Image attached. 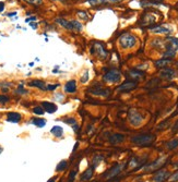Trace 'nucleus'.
I'll return each instance as SVG.
<instances>
[{
    "label": "nucleus",
    "instance_id": "obj_39",
    "mask_svg": "<svg viewBox=\"0 0 178 182\" xmlns=\"http://www.w3.org/2000/svg\"><path fill=\"white\" fill-rule=\"evenodd\" d=\"M66 123H69V124H75V119L71 118V119H67V120H64Z\"/></svg>",
    "mask_w": 178,
    "mask_h": 182
},
{
    "label": "nucleus",
    "instance_id": "obj_21",
    "mask_svg": "<svg viewBox=\"0 0 178 182\" xmlns=\"http://www.w3.org/2000/svg\"><path fill=\"white\" fill-rule=\"evenodd\" d=\"M68 161L67 160H61L60 163L57 165V167H56V171L57 172H59V171H64V170H66L67 168H68Z\"/></svg>",
    "mask_w": 178,
    "mask_h": 182
},
{
    "label": "nucleus",
    "instance_id": "obj_19",
    "mask_svg": "<svg viewBox=\"0 0 178 182\" xmlns=\"http://www.w3.org/2000/svg\"><path fill=\"white\" fill-rule=\"evenodd\" d=\"M95 50L97 52V55H99L101 58H106V56H107V52L104 49L103 46L96 44V45H95Z\"/></svg>",
    "mask_w": 178,
    "mask_h": 182
},
{
    "label": "nucleus",
    "instance_id": "obj_10",
    "mask_svg": "<svg viewBox=\"0 0 178 182\" xmlns=\"http://www.w3.org/2000/svg\"><path fill=\"white\" fill-rule=\"evenodd\" d=\"M42 107H43V109L45 110L46 112H48V114H54L57 110V106L53 103H49V101H43V103H42Z\"/></svg>",
    "mask_w": 178,
    "mask_h": 182
},
{
    "label": "nucleus",
    "instance_id": "obj_5",
    "mask_svg": "<svg viewBox=\"0 0 178 182\" xmlns=\"http://www.w3.org/2000/svg\"><path fill=\"white\" fill-rule=\"evenodd\" d=\"M166 160H167L166 157H160L159 159H156L155 161H153L152 164L145 166V167L143 168V170L144 171H153V170H159L160 168H161L162 166L166 163Z\"/></svg>",
    "mask_w": 178,
    "mask_h": 182
},
{
    "label": "nucleus",
    "instance_id": "obj_8",
    "mask_svg": "<svg viewBox=\"0 0 178 182\" xmlns=\"http://www.w3.org/2000/svg\"><path fill=\"white\" fill-rule=\"evenodd\" d=\"M137 87V83L135 81H128V82H125L124 84L117 87V92H129V91L133 90V88Z\"/></svg>",
    "mask_w": 178,
    "mask_h": 182
},
{
    "label": "nucleus",
    "instance_id": "obj_13",
    "mask_svg": "<svg viewBox=\"0 0 178 182\" xmlns=\"http://www.w3.org/2000/svg\"><path fill=\"white\" fill-rule=\"evenodd\" d=\"M93 174H94V167L92 166V167H89L88 169L82 174L80 179H81V181H89L90 179H92Z\"/></svg>",
    "mask_w": 178,
    "mask_h": 182
},
{
    "label": "nucleus",
    "instance_id": "obj_43",
    "mask_svg": "<svg viewBox=\"0 0 178 182\" xmlns=\"http://www.w3.org/2000/svg\"><path fill=\"white\" fill-rule=\"evenodd\" d=\"M73 130H74L75 132H78V131H79V126H78L77 124H73Z\"/></svg>",
    "mask_w": 178,
    "mask_h": 182
},
{
    "label": "nucleus",
    "instance_id": "obj_24",
    "mask_svg": "<svg viewBox=\"0 0 178 182\" xmlns=\"http://www.w3.org/2000/svg\"><path fill=\"white\" fill-rule=\"evenodd\" d=\"M152 32L153 33H170V30L165 27V26H157V27L152 28Z\"/></svg>",
    "mask_w": 178,
    "mask_h": 182
},
{
    "label": "nucleus",
    "instance_id": "obj_31",
    "mask_svg": "<svg viewBox=\"0 0 178 182\" xmlns=\"http://www.w3.org/2000/svg\"><path fill=\"white\" fill-rule=\"evenodd\" d=\"M168 43H170L175 49L178 50V38H168Z\"/></svg>",
    "mask_w": 178,
    "mask_h": 182
},
{
    "label": "nucleus",
    "instance_id": "obj_29",
    "mask_svg": "<svg viewBox=\"0 0 178 182\" xmlns=\"http://www.w3.org/2000/svg\"><path fill=\"white\" fill-rule=\"evenodd\" d=\"M33 112H34L35 115H38V116H42V115H44L45 110L43 109V107H42V106H37V107H34V108H33Z\"/></svg>",
    "mask_w": 178,
    "mask_h": 182
},
{
    "label": "nucleus",
    "instance_id": "obj_42",
    "mask_svg": "<svg viewBox=\"0 0 178 182\" xmlns=\"http://www.w3.org/2000/svg\"><path fill=\"white\" fill-rule=\"evenodd\" d=\"M4 9V3L3 2H0V12H2Z\"/></svg>",
    "mask_w": 178,
    "mask_h": 182
},
{
    "label": "nucleus",
    "instance_id": "obj_40",
    "mask_svg": "<svg viewBox=\"0 0 178 182\" xmlns=\"http://www.w3.org/2000/svg\"><path fill=\"white\" fill-rule=\"evenodd\" d=\"M84 74H85V75H83V76H82V79H81V82H82V83H84V82H86V81H88V79H89L88 72H85V73H84Z\"/></svg>",
    "mask_w": 178,
    "mask_h": 182
},
{
    "label": "nucleus",
    "instance_id": "obj_44",
    "mask_svg": "<svg viewBox=\"0 0 178 182\" xmlns=\"http://www.w3.org/2000/svg\"><path fill=\"white\" fill-rule=\"evenodd\" d=\"M47 182H56V181H55V178H52V179H49Z\"/></svg>",
    "mask_w": 178,
    "mask_h": 182
},
{
    "label": "nucleus",
    "instance_id": "obj_45",
    "mask_svg": "<svg viewBox=\"0 0 178 182\" xmlns=\"http://www.w3.org/2000/svg\"><path fill=\"white\" fill-rule=\"evenodd\" d=\"M118 1H121V0H109V2H118Z\"/></svg>",
    "mask_w": 178,
    "mask_h": 182
},
{
    "label": "nucleus",
    "instance_id": "obj_7",
    "mask_svg": "<svg viewBox=\"0 0 178 182\" xmlns=\"http://www.w3.org/2000/svg\"><path fill=\"white\" fill-rule=\"evenodd\" d=\"M124 167H125L124 164H118V165L114 166V167H113L112 169H110L109 171L105 175V178L106 179H112V178H114V177H116L117 175L121 172V170L124 169Z\"/></svg>",
    "mask_w": 178,
    "mask_h": 182
},
{
    "label": "nucleus",
    "instance_id": "obj_26",
    "mask_svg": "<svg viewBox=\"0 0 178 182\" xmlns=\"http://www.w3.org/2000/svg\"><path fill=\"white\" fill-rule=\"evenodd\" d=\"M166 147H167L168 150H174V148L178 147V139L172 140V141L167 142V143H166Z\"/></svg>",
    "mask_w": 178,
    "mask_h": 182
},
{
    "label": "nucleus",
    "instance_id": "obj_17",
    "mask_svg": "<svg viewBox=\"0 0 178 182\" xmlns=\"http://www.w3.org/2000/svg\"><path fill=\"white\" fill-rule=\"evenodd\" d=\"M141 163L142 161L139 157H132V158L130 159V161H129V168L135 169V168L139 167V166L141 165Z\"/></svg>",
    "mask_w": 178,
    "mask_h": 182
},
{
    "label": "nucleus",
    "instance_id": "obj_34",
    "mask_svg": "<svg viewBox=\"0 0 178 182\" xmlns=\"http://www.w3.org/2000/svg\"><path fill=\"white\" fill-rule=\"evenodd\" d=\"M9 101H10V98L7 95H0V104H6Z\"/></svg>",
    "mask_w": 178,
    "mask_h": 182
},
{
    "label": "nucleus",
    "instance_id": "obj_33",
    "mask_svg": "<svg viewBox=\"0 0 178 182\" xmlns=\"http://www.w3.org/2000/svg\"><path fill=\"white\" fill-rule=\"evenodd\" d=\"M15 93H17V94H20V95H23V94H26V93H28V91L24 90V88H23V84H21Z\"/></svg>",
    "mask_w": 178,
    "mask_h": 182
},
{
    "label": "nucleus",
    "instance_id": "obj_22",
    "mask_svg": "<svg viewBox=\"0 0 178 182\" xmlns=\"http://www.w3.org/2000/svg\"><path fill=\"white\" fill-rule=\"evenodd\" d=\"M32 123L34 124V125L38 126V128H43V126H45V124H46V120L45 119H42V118H35L32 120Z\"/></svg>",
    "mask_w": 178,
    "mask_h": 182
},
{
    "label": "nucleus",
    "instance_id": "obj_47",
    "mask_svg": "<svg viewBox=\"0 0 178 182\" xmlns=\"http://www.w3.org/2000/svg\"><path fill=\"white\" fill-rule=\"evenodd\" d=\"M1 152H2V147L0 146V154H1Z\"/></svg>",
    "mask_w": 178,
    "mask_h": 182
},
{
    "label": "nucleus",
    "instance_id": "obj_32",
    "mask_svg": "<svg viewBox=\"0 0 178 182\" xmlns=\"http://www.w3.org/2000/svg\"><path fill=\"white\" fill-rule=\"evenodd\" d=\"M24 1L30 4H33V6H39V4L43 3V0H24Z\"/></svg>",
    "mask_w": 178,
    "mask_h": 182
},
{
    "label": "nucleus",
    "instance_id": "obj_18",
    "mask_svg": "<svg viewBox=\"0 0 178 182\" xmlns=\"http://www.w3.org/2000/svg\"><path fill=\"white\" fill-rule=\"evenodd\" d=\"M50 133H52V134L54 135V136H56V137H61L62 133H64V130H62L61 126L55 125L54 128L50 130Z\"/></svg>",
    "mask_w": 178,
    "mask_h": 182
},
{
    "label": "nucleus",
    "instance_id": "obj_36",
    "mask_svg": "<svg viewBox=\"0 0 178 182\" xmlns=\"http://www.w3.org/2000/svg\"><path fill=\"white\" fill-rule=\"evenodd\" d=\"M78 15H79V17H81L82 20H84V21H88V20H89V17H88V14H86V12H82V11H79Z\"/></svg>",
    "mask_w": 178,
    "mask_h": 182
},
{
    "label": "nucleus",
    "instance_id": "obj_27",
    "mask_svg": "<svg viewBox=\"0 0 178 182\" xmlns=\"http://www.w3.org/2000/svg\"><path fill=\"white\" fill-rule=\"evenodd\" d=\"M104 160V157L103 156H101V155H97V156H95L94 158H93V161H92V164H93V167H96L99 164H101L102 161Z\"/></svg>",
    "mask_w": 178,
    "mask_h": 182
},
{
    "label": "nucleus",
    "instance_id": "obj_48",
    "mask_svg": "<svg viewBox=\"0 0 178 182\" xmlns=\"http://www.w3.org/2000/svg\"><path fill=\"white\" fill-rule=\"evenodd\" d=\"M176 64H177V66H178V62H177V63H176Z\"/></svg>",
    "mask_w": 178,
    "mask_h": 182
},
{
    "label": "nucleus",
    "instance_id": "obj_16",
    "mask_svg": "<svg viewBox=\"0 0 178 182\" xmlns=\"http://www.w3.org/2000/svg\"><path fill=\"white\" fill-rule=\"evenodd\" d=\"M56 22L58 24H60L61 26H64V28H67V30L69 31H73V27H72V24H71L70 21H66V20L64 19H57Z\"/></svg>",
    "mask_w": 178,
    "mask_h": 182
},
{
    "label": "nucleus",
    "instance_id": "obj_11",
    "mask_svg": "<svg viewBox=\"0 0 178 182\" xmlns=\"http://www.w3.org/2000/svg\"><path fill=\"white\" fill-rule=\"evenodd\" d=\"M160 75H161V77H163V79L172 80L173 77L175 76V71L173 70V69L166 68V69H163V70L160 72Z\"/></svg>",
    "mask_w": 178,
    "mask_h": 182
},
{
    "label": "nucleus",
    "instance_id": "obj_14",
    "mask_svg": "<svg viewBox=\"0 0 178 182\" xmlns=\"http://www.w3.org/2000/svg\"><path fill=\"white\" fill-rule=\"evenodd\" d=\"M28 85L32 86V87H37V88H41V90H43V91H46L45 83H44L43 81H41V80H33V81H31L30 83H28Z\"/></svg>",
    "mask_w": 178,
    "mask_h": 182
},
{
    "label": "nucleus",
    "instance_id": "obj_3",
    "mask_svg": "<svg viewBox=\"0 0 178 182\" xmlns=\"http://www.w3.org/2000/svg\"><path fill=\"white\" fill-rule=\"evenodd\" d=\"M128 118H129V122H130L133 126H139L140 124L143 122V117L141 116V114H140L137 109L129 110Z\"/></svg>",
    "mask_w": 178,
    "mask_h": 182
},
{
    "label": "nucleus",
    "instance_id": "obj_4",
    "mask_svg": "<svg viewBox=\"0 0 178 182\" xmlns=\"http://www.w3.org/2000/svg\"><path fill=\"white\" fill-rule=\"evenodd\" d=\"M120 77H121V74H120L119 71L113 69L104 75V81L107 82V83H117V82H119Z\"/></svg>",
    "mask_w": 178,
    "mask_h": 182
},
{
    "label": "nucleus",
    "instance_id": "obj_37",
    "mask_svg": "<svg viewBox=\"0 0 178 182\" xmlns=\"http://www.w3.org/2000/svg\"><path fill=\"white\" fill-rule=\"evenodd\" d=\"M77 175V170H72L70 174V176H69V182H72L74 180V176Z\"/></svg>",
    "mask_w": 178,
    "mask_h": 182
},
{
    "label": "nucleus",
    "instance_id": "obj_25",
    "mask_svg": "<svg viewBox=\"0 0 178 182\" xmlns=\"http://www.w3.org/2000/svg\"><path fill=\"white\" fill-rule=\"evenodd\" d=\"M170 62V59H166V58H164V59H161V60H157L156 62H155V66H159V68H163V66H166L168 63Z\"/></svg>",
    "mask_w": 178,
    "mask_h": 182
},
{
    "label": "nucleus",
    "instance_id": "obj_2",
    "mask_svg": "<svg viewBox=\"0 0 178 182\" xmlns=\"http://www.w3.org/2000/svg\"><path fill=\"white\" fill-rule=\"evenodd\" d=\"M119 44L122 48H131L135 46L137 44V38L130 33H125L119 37Z\"/></svg>",
    "mask_w": 178,
    "mask_h": 182
},
{
    "label": "nucleus",
    "instance_id": "obj_6",
    "mask_svg": "<svg viewBox=\"0 0 178 182\" xmlns=\"http://www.w3.org/2000/svg\"><path fill=\"white\" fill-rule=\"evenodd\" d=\"M170 172L168 170L166 169L157 170L154 176H153V182H164L170 178Z\"/></svg>",
    "mask_w": 178,
    "mask_h": 182
},
{
    "label": "nucleus",
    "instance_id": "obj_30",
    "mask_svg": "<svg viewBox=\"0 0 178 182\" xmlns=\"http://www.w3.org/2000/svg\"><path fill=\"white\" fill-rule=\"evenodd\" d=\"M71 24H72V27H73V31H81L82 30V24L79 23L77 21H70Z\"/></svg>",
    "mask_w": 178,
    "mask_h": 182
},
{
    "label": "nucleus",
    "instance_id": "obj_35",
    "mask_svg": "<svg viewBox=\"0 0 178 182\" xmlns=\"http://www.w3.org/2000/svg\"><path fill=\"white\" fill-rule=\"evenodd\" d=\"M170 182H176V181H178V170L176 172H175V174H173L172 176H170Z\"/></svg>",
    "mask_w": 178,
    "mask_h": 182
},
{
    "label": "nucleus",
    "instance_id": "obj_23",
    "mask_svg": "<svg viewBox=\"0 0 178 182\" xmlns=\"http://www.w3.org/2000/svg\"><path fill=\"white\" fill-rule=\"evenodd\" d=\"M129 75H130L132 79H137V80L142 79V77H143V73H142L141 71H137V70L130 71V72H129Z\"/></svg>",
    "mask_w": 178,
    "mask_h": 182
},
{
    "label": "nucleus",
    "instance_id": "obj_20",
    "mask_svg": "<svg viewBox=\"0 0 178 182\" xmlns=\"http://www.w3.org/2000/svg\"><path fill=\"white\" fill-rule=\"evenodd\" d=\"M91 93L94 95H99V96H107L109 94V91L104 90V88H99V90H92Z\"/></svg>",
    "mask_w": 178,
    "mask_h": 182
},
{
    "label": "nucleus",
    "instance_id": "obj_12",
    "mask_svg": "<svg viewBox=\"0 0 178 182\" xmlns=\"http://www.w3.org/2000/svg\"><path fill=\"white\" fill-rule=\"evenodd\" d=\"M22 116L19 114V112H9L7 115V121L12 122V123H19L21 121Z\"/></svg>",
    "mask_w": 178,
    "mask_h": 182
},
{
    "label": "nucleus",
    "instance_id": "obj_28",
    "mask_svg": "<svg viewBox=\"0 0 178 182\" xmlns=\"http://www.w3.org/2000/svg\"><path fill=\"white\" fill-rule=\"evenodd\" d=\"M109 0H89V3L91 6H96V4H103V3H108Z\"/></svg>",
    "mask_w": 178,
    "mask_h": 182
},
{
    "label": "nucleus",
    "instance_id": "obj_15",
    "mask_svg": "<svg viewBox=\"0 0 178 182\" xmlns=\"http://www.w3.org/2000/svg\"><path fill=\"white\" fill-rule=\"evenodd\" d=\"M75 90H77V83H75V81H69L64 85V91L67 93H73L75 92Z\"/></svg>",
    "mask_w": 178,
    "mask_h": 182
},
{
    "label": "nucleus",
    "instance_id": "obj_46",
    "mask_svg": "<svg viewBox=\"0 0 178 182\" xmlns=\"http://www.w3.org/2000/svg\"><path fill=\"white\" fill-rule=\"evenodd\" d=\"M58 1H61V2H67V1H69V0H58Z\"/></svg>",
    "mask_w": 178,
    "mask_h": 182
},
{
    "label": "nucleus",
    "instance_id": "obj_38",
    "mask_svg": "<svg viewBox=\"0 0 178 182\" xmlns=\"http://www.w3.org/2000/svg\"><path fill=\"white\" fill-rule=\"evenodd\" d=\"M59 86V84H55V85H48V86H46V90H48V91H54L56 87H58Z\"/></svg>",
    "mask_w": 178,
    "mask_h": 182
},
{
    "label": "nucleus",
    "instance_id": "obj_41",
    "mask_svg": "<svg viewBox=\"0 0 178 182\" xmlns=\"http://www.w3.org/2000/svg\"><path fill=\"white\" fill-rule=\"evenodd\" d=\"M177 131H178V121L175 123L174 128H173V132H177Z\"/></svg>",
    "mask_w": 178,
    "mask_h": 182
},
{
    "label": "nucleus",
    "instance_id": "obj_9",
    "mask_svg": "<svg viewBox=\"0 0 178 182\" xmlns=\"http://www.w3.org/2000/svg\"><path fill=\"white\" fill-rule=\"evenodd\" d=\"M125 141V135L119 134V133H115V134L110 135L109 137V143L112 145H118V144L122 143Z\"/></svg>",
    "mask_w": 178,
    "mask_h": 182
},
{
    "label": "nucleus",
    "instance_id": "obj_1",
    "mask_svg": "<svg viewBox=\"0 0 178 182\" xmlns=\"http://www.w3.org/2000/svg\"><path fill=\"white\" fill-rule=\"evenodd\" d=\"M154 141H155V135L153 134H140L131 137V142L139 146L151 145Z\"/></svg>",
    "mask_w": 178,
    "mask_h": 182
}]
</instances>
